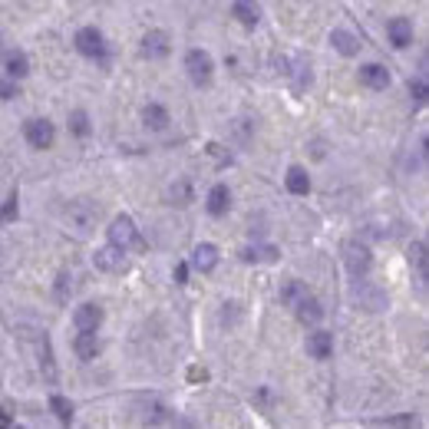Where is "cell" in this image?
I'll use <instances>...</instances> for the list:
<instances>
[{
  "mask_svg": "<svg viewBox=\"0 0 429 429\" xmlns=\"http://www.w3.org/2000/svg\"><path fill=\"white\" fill-rule=\"evenodd\" d=\"M360 83L373 93H380L390 86V69L380 67V63H367V67H360Z\"/></svg>",
  "mask_w": 429,
  "mask_h": 429,
  "instance_id": "cell-13",
  "label": "cell"
},
{
  "mask_svg": "<svg viewBox=\"0 0 429 429\" xmlns=\"http://www.w3.org/2000/svg\"><path fill=\"white\" fill-rule=\"evenodd\" d=\"M143 123L152 129V133H162L165 126H169V109L165 106H159V103H149L143 109Z\"/></svg>",
  "mask_w": 429,
  "mask_h": 429,
  "instance_id": "cell-23",
  "label": "cell"
},
{
  "mask_svg": "<svg viewBox=\"0 0 429 429\" xmlns=\"http://www.w3.org/2000/svg\"><path fill=\"white\" fill-rule=\"evenodd\" d=\"M69 133L79 135V139H86V135L93 133V126H89V116H86L83 109H73V113H69Z\"/></svg>",
  "mask_w": 429,
  "mask_h": 429,
  "instance_id": "cell-25",
  "label": "cell"
},
{
  "mask_svg": "<svg viewBox=\"0 0 429 429\" xmlns=\"http://www.w3.org/2000/svg\"><path fill=\"white\" fill-rule=\"evenodd\" d=\"M334 353V334H327V330H314V334H307V357H314V360H327Z\"/></svg>",
  "mask_w": 429,
  "mask_h": 429,
  "instance_id": "cell-15",
  "label": "cell"
},
{
  "mask_svg": "<svg viewBox=\"0 0 429 429\" xmlns=\"http://www.w3.org/2000/svg\"><path fill=\"white\" fill-rule=\"evenodd\" d=\"M96 221H99V205H96L93 199H77V201H69V208H67V225L73 231H77L79 238H86L89 231L96 228Z\"/></svg>",
  "mask_w": 429,
  "mask_h": 429,
  "instance_id": "cell-1",
  "label": "cell"
},
{
  "mask_svg": "<svg viewBox=\"0 0 429 429\" xmlns=\"http://www.w3.org/2000/svg\"><path fill=\"white\" fill-rule=\"evenodd\" d=\"M172 277H175V284H185V281H189V264H185V261H179V264H175V271H172Z\"/></svg>",
  "mask_w": 429,
  "mask_h": 429,
  "instance_id": "cell-32",
  "label": "cell"
},
{
  "mask_svg": "<svg viewBox=\"0 0 429 429\" xmlns=\"http://www.w3.org/2000/svg\"><path fill=\"white\" fill-rule=\"evenodd\" d=\"M410 264L416 267V284H420V297H426V281H429L426 241H413V245H410Z\"/></svg>",
  "mask_w": 429,
  "mask_h": 429,
  "instance_id": "cell-10",
  "label": "cell"
},
{
  "mask_svg": "<svg viewBox=\"0 0 429 429\" xmlns=\"http://www.w3.org/2000/svg\"><path fill=\"white\" fill-rule=\"evenodd\" d=\"M23 139H27L30 149H50L53 139H57V129L50 119H27L23 123Z\"/></svg>",
  "mask_w": 429,
  "mask_h": 429,
  "instance_id": "cell-5",
  "label": "cell"
},
{
  "mask_svg": "<svg viewBox=\"0 0 429 429\" xmlns=\"http://www.w3.org/2000/svg\"><path fill=\"white\" fill-rule=\"evenodd\" d=\"M4 73H7L10 79H23L30 73V60L23 50H7L4 53Z\"/></svg>",
  "mask_w": 429,
  "mask_h": 429,
  "instance_id": "cell-17",
  "label": "cell"
},
{
  "mask_svg": "<svg viewBox=\"0 0 429 429\" xmlns=\"http://www.w3.org/2000/svg\"><path fill=\"white\" fill-rule=\"evenodd\" d=\"M241 257L245 261H277V251L274 248H245Z\"/></svg>",
  "mask_w": 429,
  "mask_h": 429,
  "instance_id": "cell-27",
  "label": "cell"
},
{
  "mask_svg": "<svg viewBox=\"0 0 429 429\" xmlns=\"http://www.w3.org/2000/svg\"><path fill=\"white\" fill-rule=\"evenodd\" d=\"M301 297H307V287L301 284V281H287V284L281 287V301H284L287 307H294Z\"/></svg>",
  "mask_w": 429,
  "mask_h": 429,
  "instance_id": "cell-26",
  "label": "cell"
},
{
  "mask_svg": "<svg viewBox=\"0 0 429 429\" xmlns=\"http://www.w3.org/2000/svg\"><path fill=\"white\" fill-rule=\"evenodd\" d=\"M205 208H208L211 218H221V215H228V208H231V191H228V185H225V182L211 185L208 199H205Z\"/></svg>",
  "mask_w": 429,
  "mask_h": 429,
  "instance_id": "cell-12",
  "label": "cell"
},
{
  "mask_svg": "<svg viewBox=\"0 0 429 429\" xmlns=\"http://www.w3.org/2000/svg\"><path fill=\"white\" fill-rule=\"evenodd\" d=\"M343 264H347V271H350L353 277H367L373 267L370 248H367L363 241H347V245H343Z\"/></svg>",
  "mask_w": 429,
  "mask_h": 429,
  "instance_id": "cell-4",
  "label": "cell"
},
{
  "mask_svg": "<svg viewBox=\"0 0 429 429\" xmlns=\"http://www.w3.org/2000/svg\"><path fill=\"white\" fill-rule=\"evenodd\" d=\"M284 185L291 195H307V191H311V175H307V169H301V165H291L284 175Z\"/></svg>",
  "mask_w": 429,
  "mask_h": 429,
  "instance_id": "cell-20",
  "label": "cell"
},
{
  "mask_svg": "<svg viewBox=\"0 0 429 429\" xmlns=\"http://www.w3.org/2000/svg\"><path fill=\"white\" fill-rule=\"evenodd\" d=\"M73 350H77L79 360H96V353H99V340H96V330H79L77 343H73Z\"/></svg>",
  "mask_w": 429,
  "mask_h": 429,
  "instance_id": "cell-22",
  "label": "cell"
},
{
  "mask_svg": "<svg viewBox=\"0 0 429 429\" xmlns=\"http://www.w3.org/2000/svg\"><path fill=\"white\" fill-rule=\"evenodd\" d=\"M73 324H77V330H99V324H103V307H96V304L77 307Z\"/></svg>",
  "mask_w": 429,
  "mask_h": 429,
  "instance_id": "cell-18",
  "label": "cell"
},
{
  "mask_svg": "<svg viewBox=\"0 0 429 429\" xmlns=\"http://www.w3.org/2000/svg\"><path fill=\"white\" fill-rule=\"evenodd\" d=\"M386 37H390V43L396 50H406L413 43V20L410 17H393L390 23H386Z\"/></svg>",
  "mask_w": 429,
  "mask_h": 429,
  "instance_id": "cell-11",
  "label": "cell"
},
{
  "mask_svg": "<svg viewBox=\"0 0 429 429\" xmlns=\"http://www.w3.org/2000/svg\"><path fill=\"white\" fill-rule=\"evenodd\" d=\"M330 43H334V50H337V53H343V57H357V53H360V40L353 37L350 30L337 27L334 33H330Z\"/></svg>",
  "mask_w": 429,
  "mask_h": 429,
  "instance_id": "cell-21",
  "label": "cell"
},
{
  "mask_svg": "<svg viewBox=\"0 0 429 429\" xmlns=\"http://www.w3.org/2000/svg\"><path fill=\"white\" fill-rule=\"evenodd\" d=\"M7 426H10V413L0 410V429H7Z\"/></svg>",
  "mask_w": 429,
  "mask_h": 429,
  "instance_id": "cell-35",
  "label": "cell"
},
{
  "mask_svg": "<svg viewBox=\"0 0 429 429\" xmlns=\"http://www.w3.org/2000/svg\"><path fill=\"white\" fill-rule=\"evenodd\" d=\"M17 191H10V199H7V205L0 208V225H7V221H13L17 218Z\"/></svg>",
  "mask_w": 429,
  "mask_h": 429,
  "instance_id": "cell-28",
  "label": "cell"
},
{
  "mask_svg": "<svg viewBox=\"0 0 429 429\" xmlns=\"http://www.w3.org/2000/svg\"><path fill=\"white\" fill-rule=\"evenodd\" d=\"M383 426H410L413 416H390V420H380Z\"/></svg>",
  "mask_w": 429,
  "mask_h": 429,
  "instance_id": "cell-33",
  "label": "cell"
},
{
  "mask_svg": "<svg viewBox=\"0 0 429 429\" xmlns=\"http://www.w3.org/2000/svg\"><path fill=\"white\" fill-rule=\"evenodd\" d=\"M77 50L83 53L86 60H106V40H103V33L96 27H83V30H77Z\"/></svg>",
  "mask_w": 429,
  "mask_h": 429,
  "instance_id": "cell-7",
  "label": "cell"
},
{
  "mask_svg": "<svg viewBox=\"0 0 429 429\" xmlns=\"http://www.w3.org/2000/svg\"><path fill=\"white\" fill-rule=\"evenodd\" d=\"M426 93H429L426 79H423V77L410 79V96H413V99H416V103H423V99H426Z\"/></svg>",
  "mask_w": 429,
  "mask_h": 429,
  "instance_id": "cell-29",
  "label": "cell"
},
{
  "mask_svg": "<svg viewBox=\"0 0 429 429\" xmlns=\"http://www.w3.org/2000/svg\"><path fill=\"white\" fill-rule=\"evenodd\" d=\"M215 264H218V248L215 245H195V251H191V267L195 271H201V274H208V271H215Z\"/></svg>",
  "mask_w": 429,
  "mask_h": 429,
  "instance_id": "cell-16",
  "label": "cell"
},
{
  "mask_svg": "<svg viewBox=\"0 0 429 429\" xmlns=\"http://www.w3.org/2000/svg\"><path fill=\"white\" fill-rule=\"evenodd\" d=\"M93 264L99 267V271H106V274H119V271H126V267H129V261H126V251L123 248L106 245V248H99L93 255Z\"/></svg>",
  "mask_w": 429,
  "mask_h": 429,
  "instance_id": "cell-8",
  "label": "cell"
},
{
  "mask_svg": "<svg viewBox=\"0 0 429 429\" xmlns=\"http://www.w3.org/2000/svg\"><path fill=\"white\" fill-rule=\"evenodd\" d=\"M353 301H357L363 311H383V307L390 304L386 291H380L377 284L363 281V277H357V284H353Z\"/></svg>",
  "mask_w": 429,
  "mask_h": 429,
  "instance_id": "cell-6",
  "label": "cell"
},
{
  "mask_svg": "<svg viewBox=\"0 0 429 429\" xmlns=\"http://www.w3.org/2000/svg\"><path fill=\"white\" fill-rule=\"evenodd\" d=\"M185 73L195 86H208L215 77V60H211L208 50H189L185 53Z\"/></svg>",
  "mask_w": 429,
  "mask_h": 429,
  "instance_id": "cell-3",
  "label": "cell"
},
{
  "mask_svg": "<svg viewBox=\"0 0 429 429\" xmlns=\"http://www.w3.org/2000/svg\"><path fill=\"white\" fill-rule=\"evenodd\" d=\"M50 410L57 413V420H60V423H73V403H69L67 396L53 393V396H50Z\"/></svg>",
  "mask_w": 429,
  "mask_h": 429,
  "instance_id": "cell-24",
  "label": "cell"
},
{
  "mask_svg": "<svg viewBox=\"0 0 429 429\" xmlns=\"http://www.w3.org/2000/svg\"><path fill=\"white\" fill-rule=\"evenodd\" d=\"M231 17L238 20L241 27H257L261 23V7H257V0H235L231 4Z\"/></svg>",
  "mask_w": 429,
  "mask_h": 429,
  "instance_id": "cell-14",
  "label": "cell"
},
{
  "mask_svg": "<svg viewBox=\"0 0 429 429\" xmlns=\"http://www.w3.org/2000/svg\"><path fill=\"white\" fill-rule=\"evenodd\" d=\"M109 245H116V248H143V238H139V228H135V221L129 218V215H116L113 221H109Z\"/></svg>",
  "mask_w": 429,
  "mask_h": 429,
  "instance_id": "cell-2",
  "label": "cell"
},
{
  "mask_svg": "<svg viewBox=\"0 0 429 429\" xmlns=\"http://www.w3.org/2000/svg\"><path fill=\"white\" fill-rule=\"evenodd\" d=\"M143 57L145 60H165L169 57V50H172V43H169V33L165 30H149L143 37Z\"/></svg>",
  "mask_w": 429,
  "mask_h": 429,
  "instance_id": "cell-9",
  "label": "cell"
},
{
  "mask_svg": "<svg viewBox=\"0 0 429 429\" xmlns=\"http://www.w3.org/2000/svg\"><path fill=\"white\" fill-rule=\"evenodd\" d=\"M294 311H297V321H301V324H317V321H321V317H324V307H321V301H317V297H301V301H297L294 304Z\"/></svg>",
  "mask_w": 429,
  "mask_h": 429,
  "instance_id": "cell-19",
  "label": "cell"
},
{
  "mask_svg": "<svg viewBox=\"0 0 429 429\" xmlns=\"http://www.w3.org/2000/svg\"><path fill=\"white\" fill-rule=\"evenodd\" d=\"M189 380H191V383L208 380V370H205V367H191V370H189Z\"/></svg>",
  "mask_w": 429,
  "mask_h": 429,
  "instance_id": "cell-34",
  "label": "cell"
},
{
  "mask_svg": "<svg viewBox=\"0 0 429 429\" xmlns=\"http://www.w3.org/2000/svg\"><path fill=\"white\" fill-rule=\"evenodd\" d=\"M17 96V83L13 79H0V99H13Z\"/></svg>",
  "mask_w": 429,
  "mask_h": 429,
  "instance_id": "cell-31",
  "label": "cell"
},
{
  "mask_svg": "<svg viewBox=\"0 0 429 429\" xmlns=\"http://www.w3.org/2000/svg\"><path fill=\"white\" fill-rule=\"evenodd\" d=\"M67 294H69V274H60V284H57V301L67 304Z\"/></svg>",
  "mask_w": 429,
  "mask_h": 429,
  "instance_id": "cell-30",
  "label": "cell"
}]
</instances>
